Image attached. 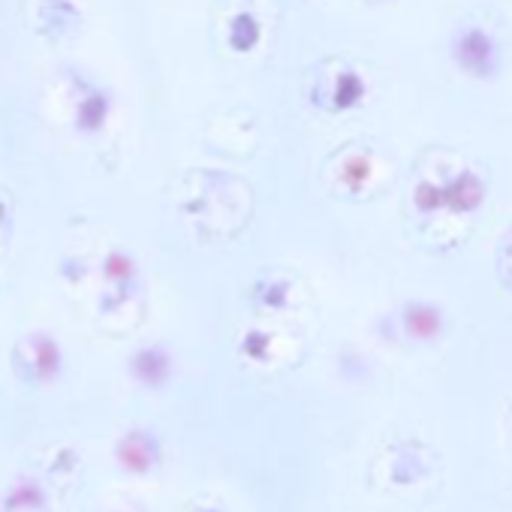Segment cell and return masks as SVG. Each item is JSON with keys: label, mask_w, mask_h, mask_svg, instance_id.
I'll use <instances>...</instances> for the list:
<instances>
[{"label": "cell", "mask_w": 512, "mask_h": 512, "mask_svg": "<svg viewBox=\"0 0 512 512\" xmlns=\"http://www.w3.org/2000/svg\"><path fill=\"white\" fill-rule=\"evenodd\" d=\"M494 58H497V52H494V43L488 34H482V31L458 34V43H455L458 67H464L476 79H485L488 73H494Z\"/></svg>", "instance_id": "6da1fadb"}]
</instances>
